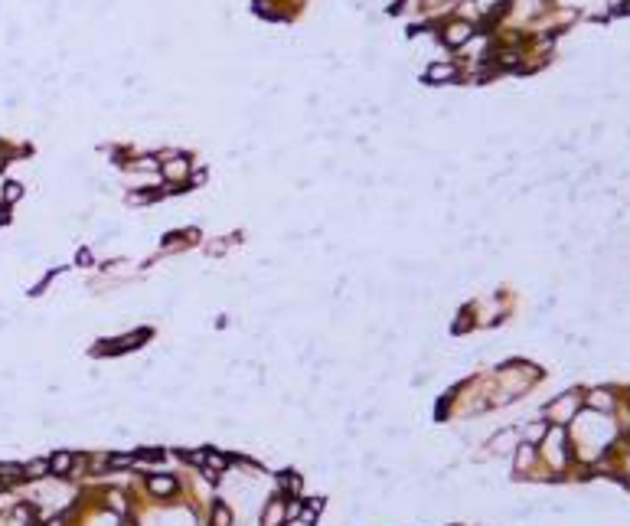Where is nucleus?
Masks as SVG:
<instances>
[{
    "label": "nucleus",
    "mask_w": 630,
    "mask_h": 526,
    "mask_svg": "<svg viewBox=\"0 0 630 526\" xmlns=\"http://www.w3.org/2000/svg\"><path fill=\"white\" fill-rule=\"evenodd\" d=\"M470 33H474V26H470L467 20H454V23L444 26V43L447 46H461V43L470 39Z\"/></svg>",
    "instance_id": "nucleus-1"
},
{
    "label": "nucleus",
    "mask_w": 630,
    "mask_h": 526,
    "mask_svg": "<svg viewBox=\"0 0 630 526\" xmlns=\"http://www.w3.org/2000/svg\"><path fill=\"white\" fill-rule=\"evenodd\" d=\"M425 79L431 82V85H441V82H454V79H457V69H454L451 62H434V66H428Z\"/></svg>",
    "instance_id": "nucleus-2"
},
{
    "label": "nucleus",
    "mask_w": 630,
    "mask_h": 526,
    "mask_svg": "<svg viewBox=\"0 0 630 526\" xmlns=\"http://www.w3.org/2000/svg\"><path fill=\"white\" fill-rule=\"evenodd\" d=\"M281 520H284V507H281V500H271L265 510V526H281Z\"/></svg>",
    "instance_id": "nucleus-3"
},
{
    "label": "nucleus",
    "mask_w": 630,
    "mask_h": 526,
    "mask_svg": "<svg viewBox=\"0 0 630 526\" xmlns=\"http://www.w3.org/2000/svg\"><path fill=\"white\" fill-rule=\"evenodd\" d=\"M147 487L154 490V494H173V490H177V481H173V477H150Z\"/></svg>",
    "instance_id": "nucleus-4"
},
{
    "label": "nucleus",
    "mask_w": 630,
    "mask_h": 526,
    "mask_svg": "<svg viewBox=\"0 0 630 526\" xmlns=\"http://www.w3.org/2000/svg\"><path fill=\"white\" fill-rule=\"evenodd\" d=\"M69 467H72V454H66V451L49 461V474H66Z\"/></svg>",
    "instance_id": "nucleus-5"
},
{
    "label": "nucleus",
    "mask_w": 630,
    "mask_h": 526,
    "mask_svg": "<svg viewBox=\"0 0 630 526\" xmlns=\"http://www.w3.org/2000/svg\"><path fill=\"white\" fill-rule=\"evenodd\" d=\"M23 474L26 477H46L49 474V461H30V464H23Z\"/></svg>",
    "instance_id": "nucleus-6"
},
{
    "label": "nucleus",
    "mask_w": 630,
    "mask_h": 526,
    "mask_svg": "<svg viewBox=\"0 0 630 526\" xmlns=\"http://www.w3.org/2000/svg\"><path fill=\"white\" fill-rule=\"evenodd\" d=\"M212 526H232V513H229L225 503H216V510H212Z\"/></svg>",
    "instance_id": "nucleus-7"
},
{
    "label": "nucleus",
    "mask_w": 630,
    "mask_h": 526,
    "mask_svg": "<svg viewBox=\"0 0 630 526\" xmlns=\"http://www.w3.org/2000/svg\"><path fill=\"white\" fill-rule=\"evenodd\" d=\"M7 190H4V203H13V199H20L23 196V183H17V180H10V183H4Z\"/></svg>",
    "instance_id": "nucleus-8"
},
{
    "label": "nucleus",
    "mask_w": 630,
    "mask_h": 526,
    "mask_svg": "<svg viewBox=\"0 0 630 526\" xmlns=\"http://www.w3.org/2000/svg\"><path fill=\"white\" fill-rule=\"evenodd\" d=\"M75 265L88 268V265H92V252H88V248H79V252H75Z\"/></svg>",
    "instance_id": "nucleus-9"
}]
</instances>
